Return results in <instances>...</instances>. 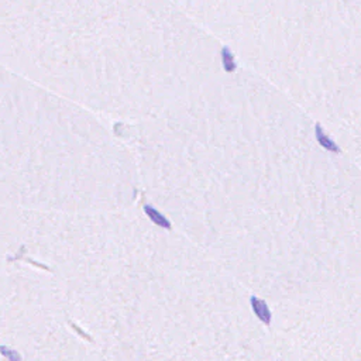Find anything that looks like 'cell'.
I'll return each instance as SVG.
<instances>
[{"mask_svg": "<svg viewBox=\"0 0 361 361\" xmlns=\"http://www.w3.org/2000/svg\"><path fill=\"white\" fill-rule=\"evenodd\" d=\"M220 62H222V68L226 74H233L237 69V61L236 57L232 53V50L229 47H222L220 50Z\"/></svg>", "mask_w": 361, "mask_h": 361, "instance_id": "cell-3", "label": "cell"}, {"mask_svg": "<svg viewBox=\"0 0 361 361\" xmlns=\"http://www.w3.org/2000/svg\"><path fill=\"white\" fill-rule=\"evenodd\" d=\"M0 353L9 361H20V354L16 350H11L7 347H0Z\"/></svg>", "mask_w": 361, "mask_h": 361, "instance_id": "cell-5", "label": "cell"}, {"mask_svg": "<svg viewBox=\"0 0 361 361\" xmlns=\"http://www.w3.org/2000/svg\"><path fill=\"white\" fill-rule=\"evenodd\" d=\"M144 212L146 214L150 217V220L154 224H157L159 227H162V229H167V230H170L171 229V222L162 214V213L157 211L155 208H152V206H144Z\"/></svg>", "mask_w": 361, "mask_h": 361, "instance_id": "cell-4", "label": "cell"}, {"mask_svg": "<svg viewBox=\"0 0 361 361\" xmlns=\"http://www.w3.org/2000/svg\"><path fill=\"white\" fill-rule=\"evenodd\" d=\"M315 138L319 143V146L323 150H326L328 152H331V154H339L340 152V147L337 146V143L326 133V130L323 128L320 123H316V126H315Z\"/></svg>", "mask_w": 361, "mask_h": 361, "instance_id": "cell-2", "label": "cell"}, {"mask_svg": "<svg viewBox=\"0 0 361 361\" xmlns=\"http://www.w3.org/2000/svg\"><path fill=\"white\" fill-rule=\"evenodd\" d=\"M250 305H251V309L254 312L255 318L258 319L261 323H264L266 326H270L271 322H272V313H271V310L268 308L266 301L253 295V297L250 298Z\"/></svg>", "mask_w": 361, "mask_h": 361, "instance_id": "cell-1", "label": "cell"}]
</instances>
